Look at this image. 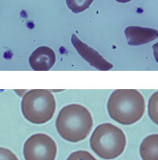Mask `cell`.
Returning <instances> with one entry per match:
<instances>
[{
	"label": "cell",
	"mask_w": 158,
	"mask_h": 160,
	"mask_svg": "<svg viewBox=\"0 0 158 160\" xmlns=\"http://www.w3.org/2000/svg\"><path fill=\"white\" fill-rule=\"evenodd\" d=\"M56 142L45 134H36L29 137L24 146L25 160H55Z\"/></svg>",
	"instance_id": "cell-5"
},
{
	"label": "cell",
	"mask_w": 158,
	"mask_h": 160,
	"mask_svg": "<svg viewBox=\"0 0 158 160\" xmlns=\"http://www.w3.org/2000/svg\"><path fill=\"white\" fill-rule=\"evenodd\" d=\"M71 42L79 55H81V57L87 60L91 66L101 71H107L113 68L112 64L105 60L94 48H90V46L79 40L76 35H72Z\"/></svg>",
	"instance_id": "cell-6"
},
{
	"label": "cell",
	"mask_w": 158,
	"mask_h": 160,
	"mask_svg": "<svg viewBox=\"0 0 158 160\" xmlns=\"http://www.w3.org/2000/svg\"><path fill=\"white\" fill-rule=\"evenodd\" d=\"M118 2H121V3H126V2H130V1H132V0H115Z\"/></svg>",
	"instance_id": "cell-15"
},
{
	"label": "cell",
	"mask_w": 158,
	"mask_h": 160,
	"mask_svg": "<svg viewBox=\"0 0 158 160\" xmlns=\"http://www.w3.org/2000/svg\"><path fill=\"white\" fill-rule=\"evenodd\" d=\"M128 43L132 46L145 44L158 38V31L142 27L130 26L124 30Z\"/></svg>",
	"instance_id": "cell-8"
},
{
	"label": "cell",
	"mask_w": 158,
	"mask_h": 160,
	"mask_svg": "<svg viewBox=\"0 0 158 160\" xmlns=\"http://www.w3.org/2000/svg\"><path fill=\"white\" fill-rule=\"evenodd\" d=\"M152 48H153V55L156 59V61L158 63V43H155L154 45L152 46Z\"/></svg>",
	"instance_id": "cell-14"
},
{
	"label": "cell",
	"mask_w": 158,
	"mask_h": 160,
	"mask_svg": "<svg viewBox=\"0 0 158 160\" xmlns=\"http://www.w3.org/2000/svg\"><path fill=\"white\" fill-rule=\"evenodd\" d=\"M148 108L149 118L155 124L158 125V91L151 96Z\"/></svg>",
	"instance_id": "cell-11"
},
{
	"label": "cell",
	"mask_w": 158,
	"mask_h": 160,
	"mask_svg": "<svg viewBox=\"0 0 158 160\" xmlns=\"http://www.w3.org/2000/svg\"><path fill=\"white\" fill-rule=\"evenodd\" d=\"M0 160H19L15 154L7 148H0Z\"/></svg>",
	"instance_id": "cell-13"
},
{
	"label": "cell",
	"mask_w": 158,
	"mask_h": 160,
	"mask_svg": "<svg viewBox=\"0 0 158 160\" xmlns=\"http://www.w3.org/2000/svg\"><path fill=\"white\" fill-rule=\"evenodd\" d=\"M142 160H158V134H151L142 141L140 147Z\"/></svg>",
	"instance_id": "cell-9"
},
{
	"label": "cell",
	"mask_w": 158,
	"mask_h": 160,
	"mask_svg": "<svg viewBox=\"0 0 158 160\" xmlns=\"http://www.w3.org/2000/svg\"><path fill=\"white\" fill-rule=\"evenodd\" d=\"M126 136L121 129L111 123L96 127L90 140V147L98 157L111 160L123 154L126 147Z\"/></svg>",
	"instance_id": "cell-3"
},
{
	"label": "cell",
	"mask_w": 158,
	"mask_h": 160,
	"mask_svg": "<svg viewBox=\"0 0 158 160\" xmlns=\"http://www.w3.org/2000/svg\"><path fill=\"white\" fill-rule=\"evenodd\" d=\"M94 0H66L68 8L73 13H81L88 9Z\"/></svg>",
	"instance_id": "cell-10"
},
{
	"label": "cell",
	"mask_w": 158,
	"mask_h": 160,
	"mask_svg": "<svg viewBox=\"0 0 158 160\" xmlns=\"http://www.w3.org/2000/svg\"><path fill=\"white\" fill-rule=\"evenodd\" d=\"M24 117L33 124H44L52 119L56 110V101L48 89H32L24 96L21 102Z\"/></svg>",
	"instance_id": "cell-4"
},
{
	"label": "cell",
	"mask_w": 158,
	"mask_h": 160,
	"mask_svg": "<svg viewBox=\"0 0 158 160\" xmlns=\"http://www.w3.org/2000/svg\"><path fill=\"white\" fill-rule=\"evenodd\" d=\"M66 160H97L90 152L86 151H77L72 153Z\"/></svg>",
	"instance_id": "cell-12"
},
{
	"label": "cell",
	"mask_w": 158,
	"mask_h": 160,
	"mask_svg": "<svg viewBox=\"0 0 158 160\" xmlns=\"http://www.w3.org/2000/svg\"><path fill=\"white\" fill-rule=\"evenodd\" d=\"M91 113L85 106L71 104L65 106L58 113L56 128L63 139L78 142L86 139L92 130Z\"/></svg>",
	"instance_id": "cell-1"
},
{
	"label": "cell",
	"mask_w": 158,
	"mask_h": 160,
	"mask_svg": "<svg viewBox=\"0 0 158 160\" xmlns=\"http://www.w3.org/2000/svg\"><path fill=\"white\" fill-rule=\"evenodd\" d=\"M56 61L55 52L52 48L42 46L36 48L29 57L31 68L35 71H47L53 68Z\"/></svg>",
	"instance_id": "cell-7"
},
{
	"label": "cell",
	"mask_w": 158,
	"mask_h": 160,
	"mask_svg": "<svg viewBox=\"0 0 158 160\" xmlns=\"http://www.w3.org/2000/svg\"><path fill=\"white\" fill-rule=\"evenodd\" d=\"M107 111L116 122L125 126L132 125L143 117L145 98L135 89H117L110 96Z\"/></svg>",
	"instance_id": "cell-2"
}]
</instances>
